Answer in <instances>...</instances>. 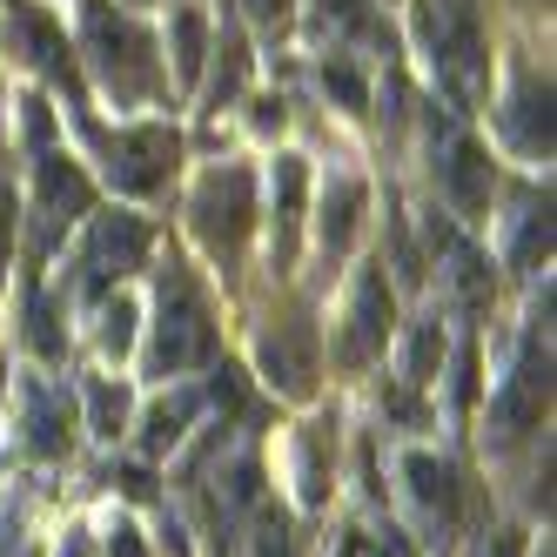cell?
Listing matches in <instances>:
<instances>
[{
	"instance_id": "44dd1931",
	"label": "cell",
	"mask_w": 557,
	"mask_h": 557,
	"mask_svg": "<svg viewBox=\"0 0 557 557\" xmlns=\"http://www.w3.org/2000/svg\"><path fill=\"white\" fill-rule=\"evenodd\" d=\"M202 54H209V27H202L195 8H182L175 14V82H195V74H202Z\"/></svg>"
},
{
	"instance_id": "9c48e42d",
	"label": "cell",
	"mask_w": 557,
	"mask_h": 557,
	"mask_svg": "<svg viewBox=\"0 0 557 557\" xmlns=\"http://www.w3.org/2000/svg\"><path fill=\"white\" fill-rule=\"evenodd\" d=\"M544 389H550V376H544V349H537V343H524V356H517V370L504 376L497 404H491V423H497V436H504V444H510V436H524V430L544 417Z\"/></svg>"
},
{
	"instance_id": "f546056e",
	"label": "cell",
	"mask_w": 557,
	"mask_h": 557,
	"mask_svg": "<svg viewBox=\"0 0 557 557\" xmlns=\"http://www.w3.org/2000/svg\"><path fill=\"white\" fill-rule=\"evenodd\" d=\"M108 557H148V550H141V531L114 524V537H108Z\"/></svg>"
},
{
	"instance_id": "d4e9b609",
	"label": "cell",
	"mask_w": 557,
	"mask_h": 557,
	"mask_svg": "<svg viewBox=\"0 0 557 557\" xmlns=\"http://www.w3.org/2000/svg\"><path fill=\"white\" fill-rule=\"evenodd\" d=\"M550 256V222L537 209H524V222H517V269H537Z\"/></svg>"
},
{
	"instance_id": "836d02e7",
	"label": "cell",
	"mask_w": 557,
	"mask_h": 557,
	"mask_svg": "<svg viewBox=\"0 0 557 557\" xmlns=\"http://www.w3.org/2000/svg\"><path fill=\"white\" fill-rule=\"evenodd\" d=\"M256 128H262V135H269V128H283V108L262 101V108H256Z\"/></svg>"
},
{
	"instance_id": "ffe728a7",
	"label": "cell",
	"mask_w": 557,
	"mask_h": 557,
	"mask_svg": "<svg viewBox=\"0 0 557 557\" xmlns=\"http://www.w3.org/2000/svg\"><path fill=\"white\" fill-rule=\"evenodd\" d=\"M88 423H95V436H108V444H114V436L128 430V389L108 383V376H95L88 383Z\"/></svg>"
},
{
	"instance_id": "603a6c76",
	"label": "cell",
	"mask_w": 557,
	"mask_h": 557,
	"mask_svg": "<svg viewBox=\"0 0 557 557\" xmlns=\"http://www.w3.org/2000/svg\"><path fill=\"white\" fill-rule=\"evenodd\" d=\"M436 356H444L436 323H417V330H410V349H404V376H410V383H430V376H436Z\"/></svg>"
},
{
	"instance_id": "484cf974",
	"label": "cell",
	"mask_w": 557,
	"mask_h": 557,
	"mask_svg": "<svg viewBox=\"0 0 557 557\" xmlns=\"http://www.w3.org/2000/svg\"><path fill=\"white\" fill-rule=\"evenodd\" d=\"M215 54H222V67H215V101H228L235 88H243V67H249V61H243V41H235V34H228Z\"/></svg>"
},
{
	"instance_id": "7c38bea8",
	"label": "cell",
	"mask_w": 557,
	"mask_h": 557,
	"mask_svg": "<svg viewBox=\"0 0 557 557\" xmlns=\"http://www.w3.org/2000/svg\"><path fill=\"white\" fill-rule=\"evenodd\" d=\"M404 476H410V497H417V510L430 517L436 531H450V524H457V510H463V476H457L450 463L423 457V450L404 463Z\"/></svg>"
},
{
	"instance_id": "4fadbf2b",
	"label": "cell",
	"mask_w": 557,
	"mask_h": 557,
	"mask_svg": "<svg viewBox=\"0 0 557 557\" xmlns=\"http://www.w3.org/2000/svg\"><path fill=\"white\" fill-rule=\"evenodd\" d=\"M430 243H436V256H444V283H450V296L476 315V309L491 302V269H484V256H470L457 235H444L436 222H430Z\"/></svg>"
},
{
	"instance_id": "5bb4252c",
	"label": "cell",
	"mask_w": 557,
	"mask_h": 557,
	"mask_svg": "<svg viewBox=\"0 0 557 557\" xmlns=\"http://www.w3.org/2000/svg\"><path fill=\"white\" fill-rule=\"evenodd\" d=\"M8 41H14V54L41 61V67H54V74H67V48H61V34H54V21H48L41 8L14 0V8H8Z\"/></svg>"
},
{
	"instance_id": "83f0119b",
	"label": "cell",
	"mask_w": 557,
	"mask_h": 557,
	"mask_svg": "<svg viewBox=\"0 0 557 557\" xmlns=\"http://www.w3.org/2000/svg\"><path fill=\"white\" fill-rule=\"evenodd\" d=\"M8 249H14V188H8V169H0V269H8Z\"/></svg>"
},
{
	"instance_id": "f1b7e54d",
	"label": "cell",
	"mask_w": 557,
	"mask_h": 557,
	"mask_svg": "<svg viewBox=\"0 0 557 557\" xmlns=\"http://www.w3.org/2000/svg\"><path fill=\"white\" fill-rule=\"evenodd\" d=\"M256 557H289V524H283V517H269V524H262Z\"/></svg>"
},
{
	"instance_id": "1f68e13d",
	"label": "cell",
	"mask_w": 557,
	"mask_h": 557,
	"mask_svg": "<svg viewBox=\"0 0 557 557\" xmlns=\"http://www.w3.org/2000/svg\"><path fill=\"white\" fill-rule=\"evenodd\" d=\"M476 557H517V537H510V531H497V537H491L484 550H476Z\"/></svg>"
},
{
	"instance_id": "7a4b0ae2",
	"label": "cell",
	"mask_w": 557,
	"mask_h": 557,
	"mask_svg": "<svg viewBox=\"0 0 557 557\" xmlns=\"http://www.w3.org/2000/svg\"><path fill=\"white\" fill-rule=\"evenodd\" d=\"M82 27H88V61H95V74H101V88H108L114 101H141V95L154 88L148 34H141V27H128V21H114L101 0H88Z\"/></svg>"
},
{
	"instance_id": "30bf717a",
	"label": "cell",
	"mask_w": 557,
	"mask_h": 557,
	"mask_svg": "<svg viewBox=\"0 0 557 557\" xmlns=\"http://www.w3.org/2000/svg\"><path fill=\"white\" fill-rule=\"evenodd\" d=\"M262 363H269V383H283L289 396H309V376H315V336L302 315H289V323H275L262 336Z\"/></svg>"
},
{
	"instance_id": "5b68a950",
	"label": "cell",
	"mask_w": 557,
	"mask_h": 557,
	"mask_svg": "<svg viewBox=\"0 0 557 557\" xmlns=\"http://www.w3.org/2000/svg\"><path fill=\"white\" fill-rule=\"evenodd\" d=\"M141 249H148V228L135 215H101L95 235L82 243V262H74V289L101 296L108 283H122V275L141 262Z\"/></svg>"
},
{
	"instance_id": "6da1fadb",
	"label": "cell",
	"mask_w": 557,
	"mask_h": 557,
	"mask_svg": "<svg viewBox=\"0 0 557 557\" xmlns=\"http://www.w3.org/2000/svg\"><path fill=\"white\" fill-rule=\"evenodd\" d=\"M423 41H430V61H436V82L450 88L457 108H470L484 95V41H476L470 0H436V8H423Z\"/></svg>"
},
{
	"instance_id": "277c9868",
	"label": "cell",
	"mask_w": 557,
	"mask_h": 557,
	"mask_svg": "<svg viewBox=\"0 0 557 557\" xmlns=\"http://www.w3.org/2000/svg\"><path fill=\"white\" fill-rule=\"evenodd\" d=\"M195 363H209V309L182 275L162 283V323H154V349H148V370L154 376H182Z\"/></svg>"
},
{
	"instance_id": "4dcf8cb0",
	"label": "cell",
	"mask_w": 557,
	"mask_h": 557,
	"mask_svg": "<svg viewBox=\"0 0 557 557\" xmlns=\"http://www.w3.org/2000/svg\"><path fill=\"white\" fill-rule=\"evenodd\" d=\"M376 557H417V550L404 544V531H383V537H376Z\"/></svg>"
},
{
	"instance_id": "2e32d148",
	"label": "cell",
	"mask_w": 557,
	"mask_h": 557,
	"mask_svg": "<svg viewBox=\"0 0 557 557\" xmlns=\"http://www.w3.org/2000/svg\"><path fill=\"white\" fill-rule=\"evenodd\" d=\"M275 269H289L296 256V228H302V162L296 154H275Z\"/></svg>"
},
{
	"instance_id": "8fae6325",
	"label": "cell",
	"mask_w": 557,
	"mask_h": 557,
	"mask_svg": "<svg viewBox=\"0 0 557 557\" xmlns=\"http://www.w3.org/2000/svg\"><path fill=\"white\" fill-rule=\"evenodd\" d=\"M74 215H88V182H82V169H74L67 154L48 148L41 154V243H54Z\"/></svg>"
},
{
	"instance_id": "e575fe53",
	"label": "cell",
	"mask_w": 557,
	"mask_h": 557,
	"mask_svg": "<svg viewBox=\"0 0 557 557\" xmlns=\"http://www.w3.org/2000/svg\"><path fill=\"white\" fill-rule=\"evenodd\" d=\"M544 557H550V550H544Z\"/></svg>"
},
{
	"instance_id": "3957f363",
	"label": "cell",
	"mask_w": 557,
	"mask_h": 557,
	"mask_svg": "<svg viewBox=\"0 0 557 557\" xmlns=\"http://www.w3.org/2000/svg\"><path fill=\"white\" fill-rule=\"evenodd\" d=\"M188 215H195V235L209 243V256H235L243 249V235H249V222H256V175L243 169V162H228V169H209L202 182H195V202H188Z\"/></svg>"
},
{
	"instance_id": "d6a6232c",
	"label": "cell",
	"mask_w": 557,
	"mask_h": 557,
	"mask_svg": "<svg viewBox=\"0 0 557 557\" xmlns=\"http://www.w3.org/2000/svg\"><path fill=\"white\" fill-rule=\"evenodd\" d=\"M249 8H256V21H283V14H289V0H249Z\"/></svg>"
},
{
	"instance_id": "7402d4cb",
	"label": "cell",
	"mask_w": 557,
	"mask_h": 557,
	"mask_svg": "<svg viewBox=\"0 0 557 557\" xmlns=\"http://www.w3.org/2000/svg\"><path fill=\"white\" fill-rule=\"evenodd\" d=\"M128 349H135V302L114 296L101 309V356H128Z\"/></svg>"
},
{
	"instance_id": "e0dca14e",
	"label": "cell",
	"mask_w": 557,
	"mask_h": 557,
	"mask_svg": "<svg viewBox=\"0 0 557 557\" xmlns=\"http://www.w3.org/2000/svg\"><path fill=\"white\" fill-rule=\"evenodd\" d=\"M356 222H363V182H336L330 188V202H323V256L336 262V256H349V243H356Z\"/></svg>"
},
{
	"instance_id": "4316f807",
	"label": "cell",
	"mask_w": 557,
	"mask_h": 557,
	"mask_svg": "<svg viewBox=\"0 0 557 557\" xmlns=\"http://www.w3.org/2000/svg\"><path fill=\"white\" fill-rule=\"evenodd\" d=\"M323 88H330L343 108H363V82H356V74H349L343 61H336V67H323Z\"/></svg>"
},
{
	"instance_id": "ba28073f",
	"label": "cell",
	"mask_w": 557,
	"mask_h": 557,
	"mask_svg": "<svg viewBox=\"0 0 557 557\" xmlns=\"http://www.w3.org/2000/svg\"><path fill=\"white\" fill-rule=\"evenodd\" d=\"M383 336H389V283H383V269H363L356 275V289H349V315H343V343L336 356L349 370H363L383 356Z\"/></svg>"
},
{
	"instance_id": "9a60e30c",
	"label": "cell",
	"mask_w": 557,
	"mask_h": 557,
	"mask_svg": "<svg viewBox=\"0 0 557 557\" xmlns=\"http://www.w3.org/2000/svg\"><path fill=\"white\" fill-rule=\"evenodd\" d=\"M504 128H510V141L524 148V154H550V88L544 82L517 88L510 108H504Z\"/></svg>"
},
{
	"instance_id": "52a82bcc",
	"label": "cell",
	"mask_w": 557,
	"mask_h": 557,
	"mask_svg": "<svg viewBox=\"0 0 557 557\" xmlns=\"http://www.w3.org/2000/svg\"><path fill=\"white\" fill-rule=\"evenodd\" d=\"M175 169V135L169 128H122L108 141V182L128 195H154Z\"/></svg>"
},
{
	"instance_id": "d6986e66",
	"label": "cell",
	"mask_w": 557,
	"mask_h": 557,
	"mask_svg": "<svg viewBox=\"0 0 557 557\" xmlns=\"http://www.w3.org/2000/svg\"><path fill=\"white\" fill-rule=\"evenodd\" d=\"M195 404H202L195 389H175L169 404H154V410H148V450L182 444V436H188V417H195Z\"/></svg>"
},
{
	"instance_id": "ac0fdd59",
	"label": "cell",
	"mask_w": 557,
	"mask_h": 557,
	"mask_svg": "<svg viewBox=\"0 0 557 557\" xmlns=\"http://www.w3.org/2000/svg\"><path fill=\"white\" fill-rule=\"evenodd\" d=\"M27 444L41 450V457H61L67 450V404H61L54 389H41V383L27 389Z\"/></svg>"
},
{
	"instance_id": "cb8c5ba5",
	"label": "cell",
	"mask_w": 557,
	"mask_h": 557,
	"mask_svg": "<svg viewBox=\"0 0 557 557\" xmlns=\"http://www.w3.org/2000/svg\"><path fill=\"white\" fill-rule=\"evenodd\" d=\"M27 343H34V356H48V363L61 356V330H54V309H48L41 289L27 296Z\"/></svg>"
},
{
	"instance_id": "8992f818",
	"label": "cell",
	"mask_w": 557,
	"mask_h": 557,
	"mask_svg": "<svg viewBox=\"0 0 557 557\" xmlns=\"http://www.w3.org/2000/svg\"><path fill=\"white\" fill-rule=\"evenodd\" d=\"M430 169H436V188L450 195L457 215H484L491 209V162H484V148L463 141L457 128H444V135L430 128Z\"/></svg>"
}]
</instances>
